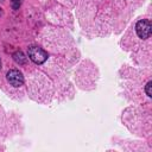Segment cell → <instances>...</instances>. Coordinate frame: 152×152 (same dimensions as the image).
Wrapping results in <instances>:
<instances>
[{
    "label": "cell",
    "instance_id": "obj_1",
    "mask_svg": "<svg viewBox=\"0 0 152 152\" xmlns=\"http://www.w3.org/2000/svg\"><path fill=\"white\" fill-rule=\"evenodd\" d=\"M28 57L36 64H42L48 59V53L43 49H40L38 46H31L28 49Z\"/></svg>",
    "mask_w": 152,
    "mask_h": 152
},
{
    "label": "cell",
    "instance_id": "obj_2",
    "mask_svg": "<svg viewBox=\"0 0 152 152\" xmlns=\"http://www.w3.org/2000/svg\"><path fill=\"white\" fill-rule=\"evenodd\" d=\"M135 30H137V34L141 38V39H146L151 36V32H152V26H151V23L150 20H139L137 23V26H135Z\"/></svg>",
    "mask_w": 152,
    "mask_h": 152
},
{
    "label": "cell",
    "instance_id": "obj_3",
    "mask_svg": "<svg viewBox=\"0 0 152 152\" xmlns=\"http://www.w3.org/2000/svg\"><path fill=\"white\" fill-rule=\"evenodd\" d=\"M7 81L13 86V87H20L24 83V76L19 70H10L7 72Z\"/></svg>",
    "mask_w": 152,
    "mask_h": 152
},
{
    "label": "cell",
    "instance_id": "obj_4",
    "mask_svg": "<svg viewBox=\"0 0 152 152\" xmlns=\"http://www.w3.org/2000/svg\"><path fill=\"white\" fill-rule=\"evenodd\" d=\"M13 59L18 63V64H25L26 63V61H27V58H26V56L24 55V52L23 51H17V52H14L13 53Z\"/></svg>",
    "mask_w": 152,
    "mask_h": 152
},
{
    "label": "cell",
    "instance_id": "obj_5",
    "mask_svg": "<svg viewBox=\"0 0 152 152\" xmlns=\"http://www.w3.org/2000/svg\"><path fill=\"white\" fill-rule=\"evenodd\" d=\"M151 88H152V82L150 81V82H147V84H146V87H145V91H146V94H147V96H152V90H151Z\"/></svg>",
    "mask_w": 152,
    "mask_h": 152
},
{
    "label": "cell",
    "instance_id": "obj_6",
    "mask_svg": "<svg viewBox=\"0 0 152 152\" xmlns=\"http://www.w3.org/2000/svg\"><path fill=\"white\" fill-rule=\"evenodd\" d=\"M21 1L23 0H11V4H12L13 10H18L20 7V5H21Z\"/></svg>",
    "mask_w": 152,
    "mask_h": 152
},
{
    "label": "cell",
    "instance_id": "obj_7",
    "mask_svg": "<svg viewBox=\"0 0 152 152\" xmlns=\"http://www.w3.org/2000/svg\"><path fill=\"white\" fill-rule=\"evenodd\" d=\"M1 14H2V11H1V8H0V15H1Z\"/></svg>",
    "mask_w": 152,
    "mask_h": 152
},
{
    "label": "cell",
    "instance_id": "obj_8",
    "mask_svg": "<svg viewBox=\"0 0 152 152\" xmlns=\"http://www.w3.org/2000/svg\"><path fill=\"white\" fill-rule=\"evenodd\" d=\"M0 69H1V61H0Z\"/></svg>",
    "mask_w": 152,
    "mask_h": 152
}]
</instances>
